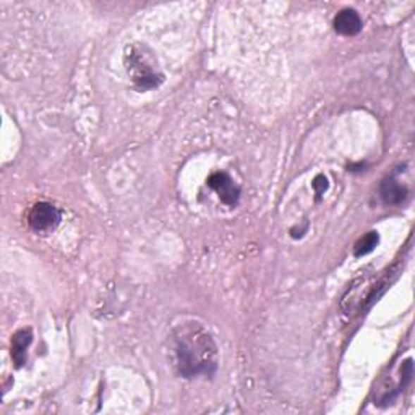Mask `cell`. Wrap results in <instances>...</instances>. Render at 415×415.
I'll return each mask as SVG.
<instances>
[{
  "instance_id": "6da1fadb",
  "label": "cell",
  "mask_w": 415,
  "mask_h": 415,
  "mask_svg": "<svg viewBox=\"0 0 415 415\" xmlns=\"http://www.w3.org/2000/svg\"><path fill=\"white\" fill-rule=\"evenodd\" d=\"M174 357L179 373L185 378H197L199 375H213L218 366V347L211 334L197 323L175 328Z\"/></svg>"
},
{
  "instance_id": "7a4b0ae2",
  "label": "cell",
  "mask_w": 415,
  "mask_h": 415,
  "mask_svg": "<svg viewBox=\"0 0 415 415\" xmlns=\"http://www.w3.org/2000/svg\"><path fill=\"white\" fill-rule=\"evenodd\" d=\"M125 67L128 70V73L132 75L135 86H137L140 91L156 88V86L163 82V75L151 66L148 62L147 54L142 49H137V46L127 47Z\"/></svg>"
},
{
  "instance_id": "3957f363",
  "label": "cell",
  "mask_w": 415,
  "mask_h": 415,
  "mask_svg": "<svg viewBox=\"0 0 415 415\" xmlns=\"http://www.w3.org/2000/svg\"><path fill=\"white\" fill-rule=\"evenodd\" d=\"M28 223L36 233H51L61 223V213L51 203H36L28 214Z\"/></svg>"
},
{
  "instance_id": "277c9868",
  "label": "cell",
  "mask_w": 415,
  "mask_h": 415,
  "mask_svg": "<svg viewBox=\"0 0 415 415\" xmlns=\"http://www.w3.org/2000/svg\"><path fill=\"white\" fill-rule=\"evenodd\" d=\"M206 183L218 193L219 199L229 206H235L240 199V187L225 172H214L208 177Z\"/></svg>"
},
{
  "instance_id": "5b68a950",
  "label": "cell",
  "mask_w": 415,
  "mask_h": 415,
  "mask_svg": "<svg viewBox=\"0 0 415 415\" xmlns=\"http://www.w3.org/2000/svg\"><path fill=\"white\" fill-rule=\"evenodd\" d=\"M334 30L342 36H355L362 30V18L352 8H344L334 18Z\"/></svg>"
},
{
  "instance_id": "8992f818",
  "label": "cell",
  "mask_w": 415,
  "mask_h": 415,
  "mask_svg": "<svg viewBox=\"0 0 415 415\" xmlns=\"http://www.w3.org/2000/svg\"><path fill=\"white\" fill-rule=\"evenodd\" d=\"M380 195L386 204L397 206V204H402L406 202L409 197V190L406 185H402V183L396 180L395 177H388V179L383 180L381 183Z\"/></svg>"
},
{
  "instance_id": "52a82bcc",
  "label": "cell",
  "mask_w": 415,
  "mask_h": 415,
  "mask_svg": "<svg viewBox=\"0 0 415 415\" xmlns=\"http://www.w3.org/2000/svg\"><path fill=\"white\" fill-rule=\"evenodd\" d=\"M33 341V333L30 328H23L13 334L12 339V359L17 366H21L26 362V349L30 347Z\"/></svg>"
},
{
  "instance_id": "ba28073f",
  "label": "cell",
  "mask_w": 415,
  "mask_h": 415,
  "mask_svg": "<svg viewBox=\"0 0 415 415\" xmlns=\"http://www.w3.org/2000/svg\"><path fill=\"white\" fill-rule=\"evenodd\" d=\"M380 235L376 233H368L364 235L357 244H355V256H365L375 250V247L378 245Z\"/></svg>"
},
{
  "instance_id": "9c48e42d",
  "label": "cell",
  "mask_w": 415,
  "mask_h": 415,
  "mask_svg": "<svg viewBox=\"0 0 415 415\" xmlns=\"http://www.w3.org/2000/svg\"><path fill=\"white\" fill-rule=\"evenodd\" d=\"M314 188L316 192L318 197H321L323 193H325L328 190V179L325 175H318L316 179L314 180Z\"/></svg>"
}]
</instances>
